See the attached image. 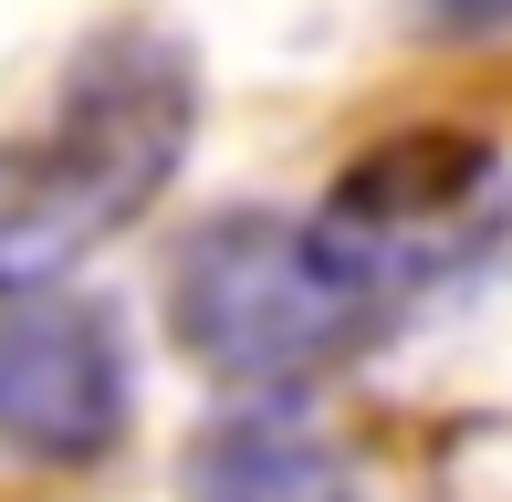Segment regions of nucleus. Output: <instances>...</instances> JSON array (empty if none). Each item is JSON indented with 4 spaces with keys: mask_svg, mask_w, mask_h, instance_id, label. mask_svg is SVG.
<instances>
[{
    "mask_svg": "<svg viewBox=\"0 0 512 502\" xmlns=\"http://www.w3.org/2000/svg\"><path fill=\"white\" fill-rule=\"evenodd\" d=\"M199 126V63L168 32H105L74 63L53 126L0 147V304L53 293L84 251L157 210Z\"/></svg>",
    "mask_w": 512,
    "mask_h": 502,
    "instance_id": "1",
    "label": "nucleus"
},
{
    "mask_svg": "<svg viewBox=\"0 0 512 502\" xmlns=\"http://www.w3.org/2000/svg\"><path fill=\"white\" fill-rule=\"evenodd\" d=\"M168 325L230 387H304L345 356H366L398 314L324 251L314 220L220 210V220H199V241L168 272Z\"/></svg>",
    "mask_w": 512,
    "mask_h": 502,
    "instance_id": "2",
    "label": "nucleus"
},
{
    "mask_svg": "<svg viewBox=\"0 0 512 502\" xmlns=\"http://www.w3.org/2000/svg\"><path fill=\"white\" fill-rule=\"evenodd\" d=\"M314 231L387 314H408V304H429V293L471 283L512 241V178H502V157L481 147V136L418 126V136L366 147L356 168L335 178Z\"/></svg>",
    "mask_w": 512,
    "mask_h": 502,
    "instance_id": "3",
    "label": "nucleus"
},
{
    "mask_svg": "<svg viewBox=\"0 0 512 502\" xmlns=\"http://www.w3.org/2000/svg\"><path fill=\"white\" fill-rule=\"evenodd\" d=\"M126 440V346L95 304L21 293L0 304V450L11 461H105Z\"/></svg>",
    "mask_w": 512,
    "mask_h": 502,
    "instance_id": "4",
    "label": "nucleus"
},
{
    "mask_svg": "<svg viewBox=\"0 0 512 502\" xmlns=\"http://www.w3.org/2000/svg\"><path fill=\"white\" fill-rule=\"evenodd\" d=\"M189 502H356V471L304 419H220L189 450Z\"/></svg>",
    "mask_w": 512,
    "mask_h": 502,
    "instance_id": "5",
    "label": "nucleus"
},
{
    "mask_svg": "<svg viewBox=\"0 0 512 502\" xmlns=\"http://www.w3.org/2000/svg\"><path fill=\"white\" fill-rule=\"evenodd\" d=\"M418 21H429V32H502L512 0H418Z\"/></svg>",
    "mask_w": 512,
    "mask_h": 502,
    "instance_id": "6",
    "label": "nucleus"
}]
</instances>
